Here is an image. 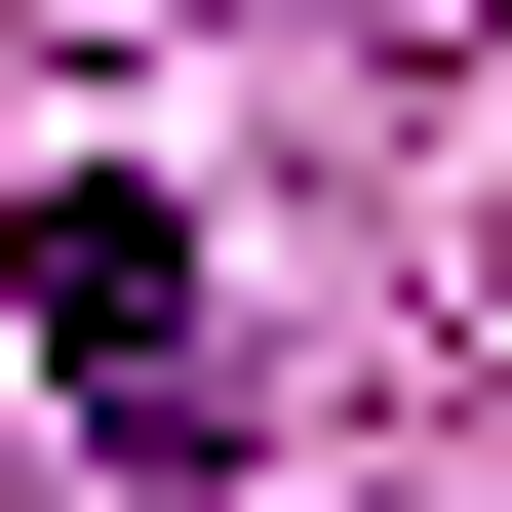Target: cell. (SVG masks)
I'll return each mask as SVG.
<instances>
[{
	"label": "cell",
	"instance_id": "1",
	"mask_svg": "<svg viewBox=\"0 0 512 512\" xmlns=\"http://www.w3.org/2000/svg\"><path fill=\"white\" fill-rule=\"evenodd\" d=\"M0 316L79 355V434H119V473H197V434H237V355H197V237H158V158H40V197H0Z\"/></svg>",
	"mask_w": 512,
	"mask_h": 512
},
{
	"label": "cell",
	"instance_id": "2",
	"mask_svg": "<svg viewBox=\"0 0 512 512\" xmlns=\"http://www.w3.org/2000/svg\"><path fill=\"white\" fill-rule=\"evenodd\" d=\"M355 40H473V0H355Z\"/></svg>",
	"mask_w": 512,
	"mask_h": 512
}]
</instances>
